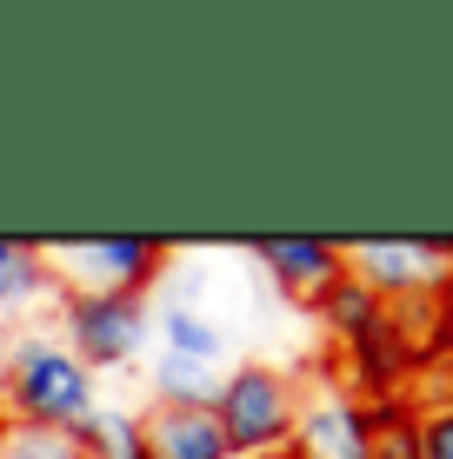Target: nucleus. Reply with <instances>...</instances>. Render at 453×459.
Segmentation results:
<instances>
[{
  "instance_id": "obj_14",
  "label": "nucleus",
  "mask_w": 453,
  "mask_h": 459,
  "mask_svg": "<svg viewBox=\"0 0 453 459\" xmlns=\"http://www.w3.org/2000/svg\"><path fill=\"white\" fill-rule=\"evenodd\" d=\"M47 260H40V247H21L13 253V266L0 273V307H21V299H34V293H47Z\"/></svg>"
},
{
  "instance_id": "obj_11",
  "label": "nucleus",
  "mask_w": 453,
  "mask_h": 459,
  "mask_svg": "<svg viewBox=\"0 0 453 459\" xmlns=\"http://www.w3.org/2000/svg\"><path fill=\"white\" fill-rule=\"evenodd\" d=\"M213 400H221V373L213 367L180 359V353L153 359V406H200V413H213Z\"/></svg>"
},
{
  "instance_id": "obj_10",
  "label": "nucleus",
  "mask_w": 453,
  "mask_h": 459,
  "mask_svg": "<svg viewBox=\"0 0 453 459\" xmlns=\"http://www.w3.org/2000/svg\"><path fill=\"white\" fill-rule=\"evenodd\" d=\"M314 313H320V326L334 333L340 346H353L367 333V326H380V313H387V299L373 293V287H361L353 273H340L334 287H327L320 299H314Z\"/></svg>"
},
{
  "instance_id": "obj_1",
  "label": "nucleus",
  "mask_w": 453,
  "mask_h": 459,
  "mask_svg": "<svg viewBox=\"0 0 453 459\" xmlns=\"http://www.w3.org/2000/svg\"><path fill=\"white\" fill-rule=\"evenodd\" d=\"M0 406L21 426H60L74 433L93 406H100V379L67 353L54 333H21L0 359Z\"/></svg>"
},
{
  "instance_id": "obj_12",
  "label": "nucleus",
  "mask_w": 453,
  "mask_h": 459,
  "mask_svg": "<svg viewBox=\"0 0 453 459\" xmlns=\"http://www.w3.org/2000/svg\"><path fill=\"white\" fill-rule=\"evenodd\" d=\"M153 333H161V353L200 359V367H213V359L227 353V333L207 320V313H194V307H167L161 320H153Z\"/></svg>"
},
{
  "instance_id": "obj_17",
  "label": "nucleus",
  "mask_w": 453,
  "mask_h": 459,
  "mask_svg": "<svg viewBox=\"0 0 453 459\" xmlns=\"http://www.w3.org/2000/svg\"><path fill=\"white\" fill-rule=\"evenodd\" d=\"M13 253H21V240H0V273L13 266Z\"/></svg>"
},
{
  "instance_id": "obj_18",
  "label": "nucleus",
  "mask_w": 453,
  "mask_h": 459,
  "mask_svg": "<svg viewBox=\"0 0 453 459\" xmlns=\"http://www.w3.org/2000/svg\"><path fill=\"white\" fill-rule=\"evenodd\" d=\"M247 459H293V453H247Z\"/></svg>"
},
{
  "instance_id": "obj_16",
  "label": "nucleus",
  "mask_w": 453,
  "mask_h": 459,
  "mask_svg": "<svg viewBox=\"0 0 453 459\" xmlns=\"http://www.w3.org/2000/svg\"><path fill=\"white\" fill-rule=\"evenodd\" d=\"M433 353H453V266L433 280Z\"/></svg>"
},
{
  "instance_id": "obj_6",
  "label": "nucleus",
  "mask_w": 453,
  "mask_h": 459,
  "mask_svg": "<svg viewBox=\"0 0 453 459\" xmlns=\"http://www.w3.org/2000/svg\"><path fill=\"white\" fill-rule=\"evenodd\" d=\"M347 273L394 307V299L433 293L440 260L427 253V240H353V247H347Z\"/></svg>"
},
{
  "instance_id": "obj_2",
  "label": "nucleus",
  "mask_w": 453,
  "mask_h": 459,
  "mask_svg": "<svg viewBox=\"0 0 453 459\" xmlns=\"http://www.w3.org/2000/svg\"><path fill=\"white\" fill-rule=\"evenodd\" d=\"M213 420H221L233 459H247V453H287L293 420H301V393H293V379L274 373V367H233L221 379Z\"/></svg>"
},
{
  "instance_id": "obj_7",
  "label": "nucleus",
  "mask_w": 453,
  "mask_h": 459,
  "mask_svg": "<svg viewBox=\"0 0 453 459\" xmlns=\"http://www.w3.org/2000/svg\"><path fill=\"white\" fill-rule=\"evenodd\" d=\"M254 260L274 273V287L280 293H293V299H314L334 287L340 273H347V247H334V240H314V233H301V240H254Z\"/></svg>"
},
{
  "instance_id": "obj_15",
  "label": "nucleus",
  "mask_w": 453,
  "mask_h": 459,
  "mask_svg": "<svg viewBox=\"0 0 453 459\" xmlns=\"http://www.w3.org/2000/svg\"><path fill=\"white\" fill-rule=\"evenodd\" d=\"M420 459H453V400L420 413Z\"/></svg>"
},
{
  "instance_id": "obj_3",
  "label": "nucleus",
  "mask_w": 453,
  "mask_h": 459,
  "mask_svg": "<svg viewBox=\"0 0 453 459\" xmlns=\"http://www.w3.org/2000/svg\"><path fill=\"white\" fill-rule=\"evenodd\" d=\"M174 240H153V233H93V240H60L40 247V260L67 266L74 293H147L161 280Z\"/></svg>"
},
{
  "instance_id": "obj_5",
  "label": "nucleus",
  "mask_w": 453,
  "mask_h": 459,
  "mask_svg": "<svg viewBox=\"0 0 453 459\" xmlns=\"http://www.w3.org/2000/svg\"><path fill=\"white\" fill-rule=\"evenodd\" d=\"M287 453L293 459H373L367 406L347 400V393H320V400H307L301 420H293Z\"/></svg>"
},
{
  "instance_id": "obj_8",
  "label": "nucleus",
  "mask_w": 453,
  "mask_h": 459,
  "mask_svg": "<svg viewBox=\"0 0 453 459\" xmlns=\"http://www.w3.org/2000/svg\"><path fill=\"white\" fill-rule=\"evenodd\" d=\"M134 426H140L147 459H233L221 420L200 413V406H147Z\"/></svg>"
},
{
  "instance_id": "obj_4",
  "label": "nucleus",
  "mask_w": 453,
  "mask_h": 459,
  "mask_svg": "<svg viewBox=\"0 0 453 459\" xmlns=\"http://www.w3.org/2000/svg\"><path fill=\"white\" fill-rule=\"evenodd\" d=\"M60 326H67V353L81 359L87 373L127 367L140 346L153 340L147 293H67V307H60Z\"/></svg>"
},
{
  "instance_id": "obj_9",
  "label": "nucleus",
  "mask_w": 453,
  "mask_h": 459,
  "mask_svg": "<svg viewBox=\"0 0 453 459\" xmlns=\"http://www.w3.org/2000/svg\"><path fill=\"white\" fill-rule=\"evenodd\" d=\"M347 359H353V386H361L367 400H394L400 379L420 367V353L407 346V333H400L387 313H380V326H367V333L347 346Z\"/></svg>"
},
{
  "instance_id": "obj_13",
  "label": "nucleus",
  "mask_w": 453,
  "mask_h": 459,
  "mask_svg": "<svg viewBox=\"0 0 453 459\" xmlns=\"http://www.w3.org/2000/svg\"><path fill=\"white\" fill-rule=\"evenodd\" d=\"M0 459H100L81 433H60V426H21L0 420Z\"/></svg>"
}]
</instances>
